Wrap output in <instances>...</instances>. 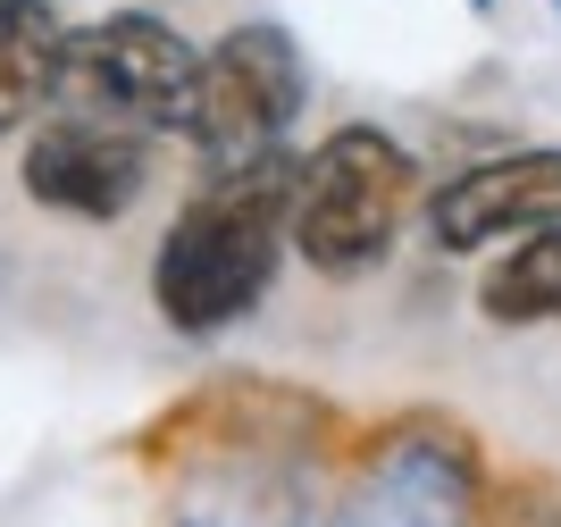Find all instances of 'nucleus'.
I'll return each instance as SVG.
<instances>
[{"instance_id":"nucleus-1","label":"nucleus","mask_w":561,"mask_h":527,"mask_svg":"<svg viewBox=\"0 0 561 527\" xmlns=\"http://www.w3.org/2000/svg\"><path fill=\"white\" fill-rule=\"evenodd\" d=\"M294 176H302V160L268 151L252 168L202 176V193L176 209V227L151 252V301L176 335H218L268 301L285 252H294Z\"/></svg>"},{"instance_id":"nucleus-2","label":"nucleus","mask_w":561,"mask_h":527,"mask_svg":"<svg viewBox=\"0 0 561 527\" xmlns=\"http://www.w3.org/2000/svg\"><path fill=\"white\" fill-rule=\"evenodd\" d=\"M420 209V160L386 126H335L302 151L294 176V252L310 276H369L386 268L402 218Z\"/></svg>"},{"instance_id":"nucleus-3","label":"nucleus","mask_w":561,"mask_h":527,"mask_svg":"<svg viewBox=\"0 0 561 527\" xmlns=\"http://www.w3.org/2000/svg\"><path fill=\"white\" fill-rule=\"evenodd\" d=\"M193 92H202V50L151 9H110L93 25H68L59 50V110L101 117V126H135V135H185Z\"/></svg>"},{"instance_id":"nucleus-4","label":"nucleus","mask_w":561,"mask_h":527,"mask_svg":"<svg viewBox=\"0 0 561 527\" xmlns=\"http://www.w3.org/2000/svg\"><path fill=\"white\" fill-rule=\"evenodd\" d=\"M302 43L285 34L277 18L227 25L210 50H202V92H193V151L202 168H252L268 151H285V126L302 117Z\"/></svg>"},{"instance_id":"nucleus-5","label":"nucleus","mask_w":561,"mask_h":527,"mask_svg":"<svg viewBox=\"0 0 561 527\" xmlns=\"http://www.w3.org/2000/svg\"><path fill=\"white\" fill-rule=\"evenodd\" d=\"M18 176L43 209L84 218V227H110V218H126V209L142 202V184H151V135L59 110L50 126H34Z\"/></svg>"},{"instance_id":"nucleus-6","label":"nucleus","mask_w":561,"mask_h":527,"mask_svg":"<svg viewBox=\"0 0 561 527\" xmlns=\"http://www.w3.org/2000/svg\"><path fill=\"white\" fill-rule=\"evenodd\" d=\"M545 227H561V142L478 160L427 193L436 252H494V243H519V234H545Z\"/></svg>"},{"instance_id":"nucleus-7","label":"nucleus","mask_w":561,"mask_h":527,"mask_svg":"<svg viewBox=\"0 0 561 527\" xmlns=\"http://www.w3.org/2000/svg\"><path fill=\"white\" fill-rule=\"evenodd\" d=\"M461 519H469V460L394 452L344 527H461Z\"/></svg>"},{"instance_id":"nucleus-8","label":"nucleus","mask_w":561,"mask_h":527,"mask_svg":"<svg viewBox=\"0 0 561 527\" xmlns=\"http://www.w3.org/2000/svg\"><path fill=\"white\" fill-rule=\"evenodd\" d=\"M59 50H68V18L50 0H0V142L59 92Z\"/></svg>"},{"instance_id":"nucleus-9","label":"nucleus","mask_w":561,"mask_h":527,"mask_svg":"<svg viewBox=\"0 0 561 527\" xmlns=\"http://www.w3.org/2000/svg\"><path fill=\"white\" fill-rule=\"evenodd\" d=\"M478 310L494 326H553L561 319V227L519 234L512 252L478 276Z\"/></svg>"},{"instance_id":"nucleus-10","label":"nucleus","mask_w":561,"mask_h":527,"mask_svg":"<svg viewBox=\"0 0 561 527\" xmlns=\"http://www.w3.org/2000/svg\"><path fill=\"white\" fill-rule=\"evenodd\" d=\"M478 9H494V0H478Z\"/></svg>"},{"instance_id":"nucleus-11","label":"nucleus","mask_w":561,"mask_h":527,"mask_svg":"<svg viewBox=\"0 0 561 527\" xmlns=\"http://www.w3.org/2000/svg\"><path fill=\"white\" fill-rule=\"evenodd\" d=\"M553 9H561V0H553Z\"/></svg>"}]
</instances>
